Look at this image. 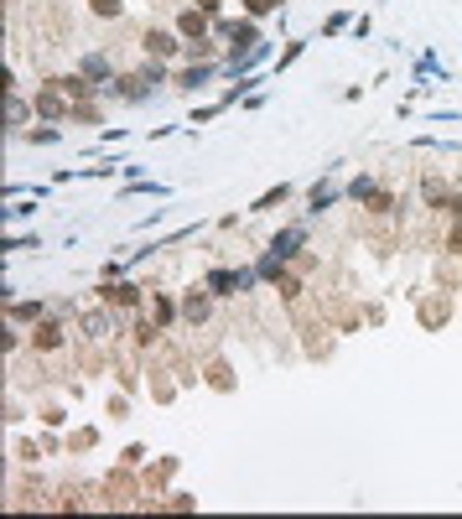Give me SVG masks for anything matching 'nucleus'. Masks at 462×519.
Returning <instances> with one entry per match:
<instances>
[{"label": "nucleus", "instance_id": "1", "mask_svg": "<svg viewBox=\"0 0 462 519\" xmlns=\"http://www.w3.org/2000/svg\"><path fill=\"white\" fill-rule=\"evenodd\" d=\"M249 281H255L249 270H213V275H208V291H218V296H239V291H249Z\"/></svg>", "mask_w": 462, "mask_h": 519}, {"label": "nucleus", "instance_id": "4", "mask_svg": "<svg viewBox=\"0 0 462 519\" xmlns=\"http://www.w3.org/2000/svg\"><path fill=\"white\" fill-rule=\"evenodd\" d=\"M177 32H182V36H198V42H203V32H208V16H203V11H182Z\"/></svg>", "mask_w": 462, "mask_h": 519}, {"label": "nucleus", "instance_id": "12", "mask_svg": "<svg viewBox=\"0 0 462 519\" xmlns=\"http://www.w3.org/2000/svg\"><path fill=\"white\" fill-rule=\"evenodd\" d=\"M452 213H457V218H462V198H452Z\"/></svg>", "mask_w": 462, "mask_h": 519}, {"label": "nucleus", "instance_id": "6", "mask_svg": "<svg viewBox=\"0 0 462 519\" xmlns=\"http://www.w3.org/2000/svg\"><path fill=\"white\" fill-rule=\"evenodd\" d=\"M58 343H62V327H52V322L36 327V348H58Z\"/></svg>", "mask_w": 462, "mask_h": 519}, {"label": "nucleus", "instance_id": "8", "mask_svg": "<svg viewBox=\"0 0 462 519\" xmlns=\"http://www.w3.org/2000/svg\"><path fill=\"white\" fill-rule=\"evenodd\" d=\"M151 322H156V327L172 322V301H166V296H156V301H151Z\"/></svg>", "mask_w": 462, "mask_h": 519}, {"label": "nucleus", "instance_id": "11", "mask_svg": "<svg viewBox=\"0 0 462 519\" xmlns=\"http://www.w3.org/2000/svg\"><path fill=\"white\" fill-rule=\"evenodd\" d=\"M94 11L99 16H119V0H94Z\"/></svg>", "mask_w": 462, "mask_h": 519}, {"label": "nucleus", "instance_id": "3", "mask_svg": "<svg viewBox=\"0 0 462 519\" xmlns=\"http://www.w3.org/2000/svg\"><path fill=\"white\" fill-rule=\"evenodd\" d=\"M297 244H301V229H286V234H275L270 255H275V260H291V255H297Z\"/></svg>", "mask_w": 462, "mask_h": 519}, {"label": "nucleus", "instance_id": "5", "mask_svg": "<svg viewBox=\"0 0 462 519\" xmlns=\"http://www.w3.org/2000/svg\"><path fill=\"white\" fill-rule=\"evenodd\" d=\"M182 317H187V322H203V317H208V296H203V291H187V301H182Z\"/></svg>", "mask_w": 462, "mask_h": 519}, {"label": "nucleus", "instance_id": "2", "mask_svg": "<svg viewBox=\"0 0 462 519\" xmlns=\"http://www.w3.org/2000/svg\"><path fill=\"white\" fill-rule=\"evenodd\" d=\"M146 52H151V58H172V52H177V36L172 32H146Z\"/></svg>", "mask_w": 462, "mask_h": 519}, {"label": "nucleus", "instance_id": "9", "mask_svg": "<svg viewBox=\"0 0 462 519\" xmlns=\"http://www.w3.org/2000/svg\"><path fill=\"white\" fill-rule=\"evenodd\" d=\"M203 78H208V62H203V68H187V73H182V83H187V89H198Z\"/></svg>", "mask_w": 462, "mask_h": 519}, {"label": "nucleus", "instance_id": "7", "mask_svg": "<svg viewBox=\"0 0 462 519\" xmlns=\"http://www.w3.org/2000/svg\"><path fill=\"white\" fill-rule=\"evenodd\" d=\"M109 301H119V307H135V286H109Z\"/></svg>", "mask_w": 462, "mask_h": 519}, {"label": "nucleus", "instance_id": "10", "mask_svg": "<svg viewBox=\"0 0 462 519\" xmlns=\"http://www.w3.org/2000/svg\"><path fill=\"white\" fill-rule=\"evenodd\" d=\"M244 5H249V16H270L275 11V0H244Z\"/></svg>", "mask_w": 462, "mask_h": 519}]
</instances>
